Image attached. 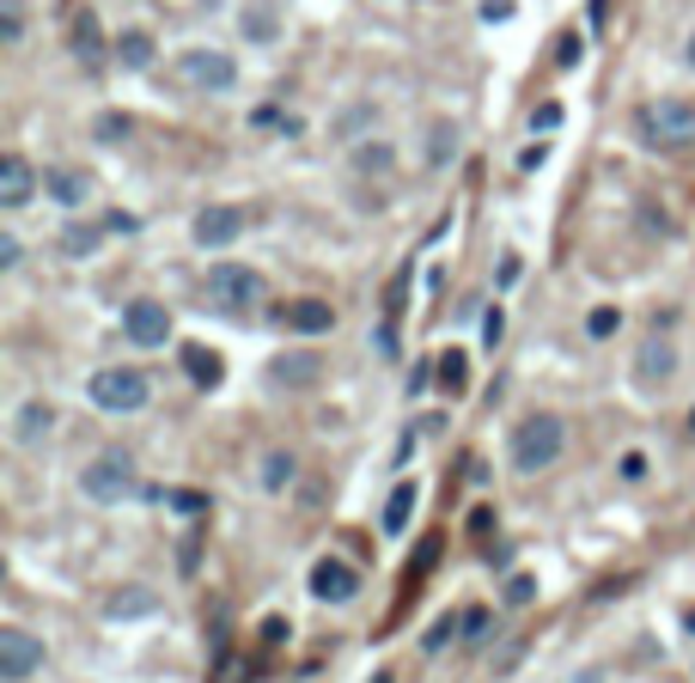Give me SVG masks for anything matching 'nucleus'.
Masks as SVG:
<instances>
[{
    "mask_svg": "<svg viewBox=\"0 0 695 683\" xmlns=\"http://www.w3.org/2000/svg\"><path fill=\"white\" fill-rule=\"evenodd\" d=\"M561 451H568V427H561V415H549V409H537V415H525L512 427V470H519V476L549 470Z\"/></svg>",
    "mask_w": 695,
    "mask_h": 683,
    "instance_id": "nucleus-1",
    "label": "nucleus"
},
{
    "mask_svg": "<svg viewBox=\"0 0 695 683\" xmlns=\"http://www.w3.org/2000/svg\"><path fill=\"white\" fill-rule=\"evenodd\" d=\"M634 128H641V140H647L653 153H683L695 140V104H683V98H653V104L634 110Z\"/></svg>",
    "mask_w": 695,
    "mask_h": 683,
    "instance_id": "nucleus-2",
    "label": "nucleus"
},
{
    "mask_svg": "<svg viewBox=\"0 0 695 683\" xmlns=\"http://www.w3.org/2000/svg\"><path fill=\"white\" fill-rule=\"evenodd\" d=\"M263 275L257 269H245V263H214L208 275H201V299L214 311H226V318H245V311H257L263 306Z\"/></svg>",
    "mask_w": 695,
    "mask_h": 683,
    "instance_id": "nucleus-3",
    "label": "nucleus"
},
{
    "mask_svg": "<svg viewBox=\"0 0 695 683\" xmlns=\"http://www.w3.org/2000/svg\"><path fill=\"white\" fill-rule=\"evenodd\" d=\"M79 488H86V500H98V507H116V500H128L140 488V470L123 446H110L79 470Z\"/></svg>",
    "mask_w": 695,
    "mask_h": 683,
    "instance_id": "nucleus-4",
    "label": "nucleus"
},
{
    "mask_svg": "<svg viewBox=\"0 0 695 683\" xmlns=\"http://www.w3.org/2000/svg\"><path fill=\"white\" fill-rule=\"evenodd\" d=\"M86 397H92L104 415H135V409L153 403V385H147V373H135V367H98V373L86 378Z\"/></svg>",
    "mask_w": 695,
    "mask_h": 683,
    "instance_id": "nucleus-5",
    "label": "nucleus"
},
{
    "mask_svg": "<svg viewBox=\"0 0 695 683\" xmlns=\"http://www.w3.org/2000/svg\"><path fill=\"white\" fill-rule=\"evenodd\" d=\"M177 74H184L196 92H232V86H238V62H232L226 49H184V55H177Z\"/></svg>",
    "mask_w": 695,
    "mask_h": 683,
    "instance_id": "nucleus-6",
    "label": "nucleus"
},
{
    "mask_svg": "<svg viewBox=\"0 0 695 683\" xmlns=\"http://www.w3.org/2000/svg\"><path fill=\"white\" fill-rule=\"evenodd\" d=\"M245 226H250V214L238 202H214V208H201V214H196L189 238H196L201 250H226L232 238H245Z\"/></svg>",
    "mask_w": 695,
    "mask_h": 683,
    "instance_id": "nucleus-7",
    "label": "nucleus"
},
{
    "mask_svg": "<svg viewBox=\"0 0 695 683\" xmlns=\"http://www.w3.org/2000/svg\"><path fill=\"white\" fill-rule=\"evenodd\" d=\"M37 666H44V641H37L32 629H0V678L25 683Z\"/></svg>",
    "mask_w": 695,
    "mask_h": 683,
    "instance_id": "nucleus-8",
    "label": "nucleus"
},
{
    "mask_svg": "<svg viewBox=\"0 0 695 683\" xmlns=\"http://www.w3.org/2000/svg\"><path fill=\"white\" fill-rule=\"evenodd\" d=\"M123 330L135 348H165L171 342V311L159 306V299H135V306L123 311Z\"/></svg>",
    "mask_w": 695,
    "mask_h": 683,
    "instance_id": "nucleus-9",
    "label": "nucleus"
},
{
    "mask_svg": "<svg viewBox=\"0 0 695 683\" xmlns=\"http://www.w3.org/2000/svg\"><path fill=\"white\" fill-rule=\"evenodd\" d=\"M671 373H678V348H671V336H665V330H653V336L634 348V378L659 390V385H671Z\"/></svg>",
    "mask_w": 695,
    "mask_h": 683,
    "instance_id": "nucleus-10",
    "label": "nucleus"
},
{
    "mask_svg": "<svg viewBox=\"0 0 695 683\" xmlns=\"http://www.w3.org/2000/svg\"><path fill=\"white\" fill-rule=\"evenodd\" d=\"M360 592V574L355 568H342L336 556H324L318 568H311V598H324V605H348Z\"/></svg>",
    "mask_w": 695,
    "mask_h": 683,
    "instance_id": "nucleus-11",
    "label": "nucleus"
},
{
    "mask_svg": "<svg viewBox=\"0 0 695 683\" xmlns=\"http://www.w3.org/2000/svg\"><path fill=\"white\" fill-rule=\"evenodd\" d=\"M32 189H37V171L25 165V159L18 153L0 159V208H7V214H18V208L32 202Z\"/></svg>",
    "mask_w": 695,
    "mask_h": 683,
    "instance_id": "nucleus-12",
    "label": "nucleus"
},
{
    "mask_svg": "<svg viewBox=\"0 0 695 683\" xmlns=\"http://www.w3.org/2000/svg\"><path fill=\"white\" fill-rule=\"evenodd\" d=\"M281 324L299 330V336H324V330L336 324V311H330L324 299H294V306L281 311Z\"/></svg>",
    "mask_w": 695,
    "mask_h": 683,
    "instance_id": "nucleus-13",
    "label": "nucleus"
},
{
    "mask_svg": "<svg viewBox=\"0 0 695 683\" xmlns=\"http://www.w3.org/2000/svg\"><path fill=\"white\" fill-rule=\"evenodd\" d=\"M44 189H49V202H62V208H79L86 196H92L86 171H74V165H55V171L44 177Z\"/></svg>",
    "mask_w": 695,
    "mask_h": 683,
    "instance_id": "nucleus-14",
    "label": "nucleus"
},
{
    "mask_svg": "<svg viewBox=\"0 0 695 683\" xmlns=\"http://www.w3.org/2000/svg\"><path fill=\"white\" fill-rule=\"evenodd\" d=\"M348 165H355L360 177H390V171H397V147H390V140H360L355 153H348Z\"/></svg>",
    "mask_w": 695,
    "mask_h": 683,
    "instance_id": "nucleus-15",
    "label": "nucleus"
},
{
    "mask_svg": "<svg viewBox=\"0 0 695 683\" xmlns=\"http://www.w3.org/2000/svg\"><path fill=\"white\" fill-rule=\"evenodd\" d=\"M184 373H189V385H196V390H214L220 378H226V373H220V355L208 348V342H189V348H184Z\"/></svg>",
    "mask_w": 695,
    "mask_h": 683,
    "instance_id": "nucleus-16",
    "label": "nucleus"
},
{
    "mask_svg": "<svg viewBox=\"0 0 695 683\" xmlns=\"http://www.w3.org/2000/svg\"><path fill=\"white\" fill-rule=\"evenodd\" d=\"M49 434H55V403H25L18 409V421H13L18 446H37V439H49Z\"/></svg>",
    "mask_w": 695,
    "mask_h": 683,
    "instance_id": "nucleus-17",
    "label": "nucleus"
},
{
    "mask_svg": "<svg viewBox=\"0 0 695 683\" xmlns=\"http://www.w3.org/2000/svg\"><path fill=\"white\" fill-rule=\"evenodd\" d=\"M116 62L135 67V74H140V67H153V62H159L153 32H123V37H116Z\"/></svg>",
    "mask_w": 695,
    "mask_h": 683,
    "instance_id": "nucleus-18",
    "label": "nucleus"
},
{
    "mask_svg": "<svg viewBox=\"0 0 695 683\" xmlns=\"http://www.w3.org/2000/svg\"><path fill=\"white\" fill-rule=\"evenodd\" d=\"M415 500H421L415 482H397V488H390V500H385V531H390V537H402V531H409V512H415Z\"/></svg>",
    "mask_w": 695,
    "mask_h": 683,
    "instance_id": "nucleus-19",
    "label": "nucleus"
},
{
    "mask_svg": "<svg viewBox=\"0 0 695 683\" xmlns=\"http://www.w3.org/2000/svg\"><path fill=\"white\" fill-rule=\"evenodd\" d=\"M458 159V123H427V165L446 171Z\"/></svg>",
    "mask_w": 695,
    "mask_h": 683,
    "instance_id": "nucleus-20",
    "label": "nucleus"
},
{
    "mask_svg": "<svg viewBox=\"0 0 695 683\" xmlns=\"http://www.w3.org/2000/svg\"><path fill=\"white\" fill-rule=\"evenodd\" d=\"M110 617L116 622H135V617H153V592H140V586H123V592H110Z\"/></svg>",
    "mask_w": 695,
    "mask_h": 683,
    "instance_id": "nucleus-21",
    "label": "nucleus"
},
{
    "mask_svg": "<svg viewBox=\"0 0 695 683\" xmlns=\"http://www.w3.org/2000/svg\"><path fill=\"white\" fill-rule=\"evenodd\" d=\"M269 378H275V385H311V378H318V360H311V355L275 360V367H269Z\"/></svg>",
    "mask_w": 695,
    "mask_h": 683,
    "instance_id": "nucleus-22",
    "label": "nucleus"
},
{
    "mask_svg": "<svg viewBox=\"0 0 695 683\" xmlns=\"http://www.w3.org/2000/svg\"><path fill=\"white\" fill-rule=\"evenodd\" d=\"M104 245V226H67L62 233V257H92Z\"/></svg>",
    "mask_w": 695,
    "mask_h": 683,
    "instance_id": "nucleus-23",
    "label": "nucleus"
},
{
    "mask_svg": "<svg viewBox=\"0 0 695 683\" xmlns=\"http://www.w3.org/2000/svg\"><path fill=\"white\" fill-rule=\"evenodd\" d=\"M245 32H250V44H275V7H250L245 13Z\"/></svg>",
    "mask_w": 695,
    "mask_h": 683,
    "instance_id": "nucleus-24",
    "label": "nucleus"
},
{
    "mask_svg": "<svg viewBox=\"0 0 695 683\" xmlns=\"http://www.w3.org/2000/svg\"><path fill=\"white\" fill-rule=\"evenodd\" d=\"M294 482V451H269L263 458V488H287Z\"/></svg>",
    "mask_w": 695,
    "mask_h": 683,
    "instance_id": "nucleus-25",
    "label": "nucleus"
},
{
    "mask_svg": "<svg viewBox=\"0 0 695 683\" xmlns=\"http://www.w3.org/2000/svg\"><path fill=\"white\" fill-rule=\"evenodd\" d=\"M18 37H25V7L7 0V7H0V44H18Z\"/></svg>",
    "mask_w": 695,
    "mask_h": 683,
    "instance_id": "nucleus-26",
    "label": "nucleus"
},
{
    "mask_svg": "<svg viewBox=\"0 0 695 683\" xmlns=\"http://www.w3.org/2000/svg\"><path fill=\"white\" fill-rule=\"evenodd\" d=\"M98 25H92V18H79V25H74V49H79V62H86V67H98Z\"/></svg>",
    "mask_w": 695,
    "mask_h": 683,
    "instance_id": "nucleus-27",
    "label": "nucleus"
},
{
    "mask_svg": "<svg viewBox=\"0 0 695 683\" xmlns=\"http://www.w3.org/2000/svg\"><path fill=\"white\" fill-rule=\"evenodd\" d=\"M439 385L463 390V355H458V348H446V355H439Z\"/></svg>",
    "mask_w": 695,
    "mask_h": 683,
    "instance_id": "nucleus-28",
    "label": "nucleus"
},
{
    "mask_svg": "<svg viewBox=\"0 0 695 683\" xmlns=\"http://www.w3.org/2000/svg\"><path fill=\"white\" fill-rule=\"evenodd\" d=\"M531 598H537V580H531V574H512L507 580V605H531Z\"/></svg>",
    "mask_w": 695,
    "mask_h": 683,
    "instance_id": "nucleus-29",
    "label": "nucleus"
},
{
    "mask_svg": "<svg viewBox=\"0 0 695 683\" xmlns=\"http://www.w3.org/2000/svg\"><path fill=\"white\" fill-rule=\"evenodd\" d=\"M617 324H622V318H617V311H610V306H598V311H592V336H617Z\"/></svg>",
    "mask_w": 695,
    "mask_h": 683,
    "instance_id": "nucleus-30",
    "label": "nucleus"
},
{
    "mask_svg": "<svg viewBox=\"0 0 695 683\" xmlns=\"http://www.w3.org/2000/svg\"><path fill=\"white\" fill-rule=\"evenodd\" d=\"M512 18V0H482V25H507Z\"/></svg>",
    "mask_w": 695,
    "mask_h": 683,
    "instance_id": "nucleus-31",
    "label": "nucleus"
},
{
    "mask_svg": "<svg viewBox=\"0 0 695 683\" xmlns=\"http://www.w3.org/2000/svg\"><path fill=\"white\" fill-rule=\"evenodd\" d=\"M500 330H507V318H500V311L488 306V318H482V348H495V342H500Z\"/></svg>",
    "mask_w": 695,
    "mask_h": 683,
    "instance_id": "nucleus-32",
    "label": "nucleus"
},
{
    "mask_svg": "<svg viewBox=\"0 0 695 683\" xmlns=\"http://www.w3.org/2000/svg\"><path fill=\"white\" fill-rule=\"evenodd\" d=\"M98 135H104V140H123L128 135V116H116V110H110V116H98Z\"/></svg>",
    "mask_w": 695,
    "mask_h": 683,
    "instance_id": "nucleus-33",
    "label": "nucleus"
},
{
    "mask_svg": "<svg viewBox=\"0 0 695 683\" xmlns=\"http://www.w3.org/2000/svg\"><path fill=\"white\" fill-rule=\"evenodd\" d=\"M171 507H177V512H201V507H208V495H196V488H177V495H171Z\"/></svg>",
    "mask_w": 695,
    "mask_h": 683,
    "instance_id": "nucleus-34",
    "label": "nucleus"
},
{
    "mask_svg": "<svg viewBox=\"0 0 695 683\" xmlns=\"http://www.w3.org/2000/svg\"><path fill=\"white\" fill-rule=\"evenodd\" d=\"M18 257H25V250H18V238L7 233V238H0V269H18Z\"/></svg>",
    "mask_w": 695,
    "mask_h": 683,
    "instance_id": "nucleus-35",
    "label": "nucleus"
},
{
    "mask_svg": "<svg viewBox=\"0 0 695 683\" xmlns=\"http://www.w3.org/2000/svg\"><path fill=\"white\" fill-rule=\"evenodd\" d=\"M622 476L641 482V476H647V458H641V451H629V458H622Z\"/></svg>",
    "mask_w": 695,
    "mask_h": 683,
    "instance_id": "nucleus-36",
    "label": "nucleus"
},
{
    "mask_svg": "<svg viewBox=\"0 0 695 683\" xmlns=\"http://www.w3.org/2000/svg\"><path fill=\"white\" fill-rule=\"evenodd\" d=\"M446 641H451V622H433V629H427V653H439Z\"/></svg>",
    "mask_w": 695,
    "mask_h": 683,
    "instance_id": "nucleus-37",
    "label": "nucleus"
},
{
    "mask_svg": "<svg viewBox=\"0 0 695 683\" xmlns=\"http://www.w3.org/2000/svg\"><path fill=\"white\" fill-rule=\"evenodd\" d=\"M561 123V104H543L537 116H531V128H556Z\"/></svg>",
    "mask_w": 695,
    "mask_h": 683,
    "instance_id": "nucleus-38",
    "label": "nucleus"
},
{
    "mask_svg": "<svg viewBox=\"0 0 695 683\" xmlns=\"http://www.w3.org/2000/svg\"><path fill=\"white\" fill-rule=\"evenodd\" d=\"M512 281H519V257L507 250V257H500V287H512Z\"/></svg>",
    "mask_w": 695,
    "mask_h": 683,
    "instance_id": "nucleus-39",
    "label": "nucleus"
},
{
    "mask_svg": "<svg viewBox=\"0 0 695 683\" xmlns=\"http://www.w3.org/2000/svg\"><path fill=\"white\" fill-rule=\"evenodd\" d=\"M568 683H604V678H598V671H573Z\"/></svg>",
    "mask_w": 695,
    "mask_h": 683,
    "instance_id": "nucleus-40",
    "label": "nucleus"
},
{
    "mask_svg": "<svg viewBox=\"0 0 695 683\" xmlns=\"http://www.w3.org/2000/svg\"><path fill=\"white\" fill-rule=\"evenodd\" d=\"M683 629H690V635H695V610H683Z\"/></svg>",
    "mask_w": 695,
    "mask_h": 683,
    "instance_id": "nucleus-41",
    "label": "nucleus"
},
{
    "mask_svg": "<svg viewBox=\"0 0 695 683\" xmlns=\"http://www.w3.org/2000/svg\"><path fill=\"white\" fill-rule=\"evenodd\" d=\"M683 55H690V67H695V37H690V49H683Z\"/></svg>",
    "mask_w": 695,
    "mask_h": 683,
    "instance_id": "nucleus-42",
    "label": "nucleus"
},
{
    "mask_svg": "<svg viewBox=\"0 0 695 683\" xmlns=\"http://www.w3.org/2000/svg\"><path fill=\"white\" fill-rule=\"evenodd\" d=\"M690 434H695V409H690Z\"/></svg>",
    "mask_w": 695,
    "mask_h": 683,
    "instance_id": "nucleus-43",
    "label": "nucleus"
}]
</instances>
